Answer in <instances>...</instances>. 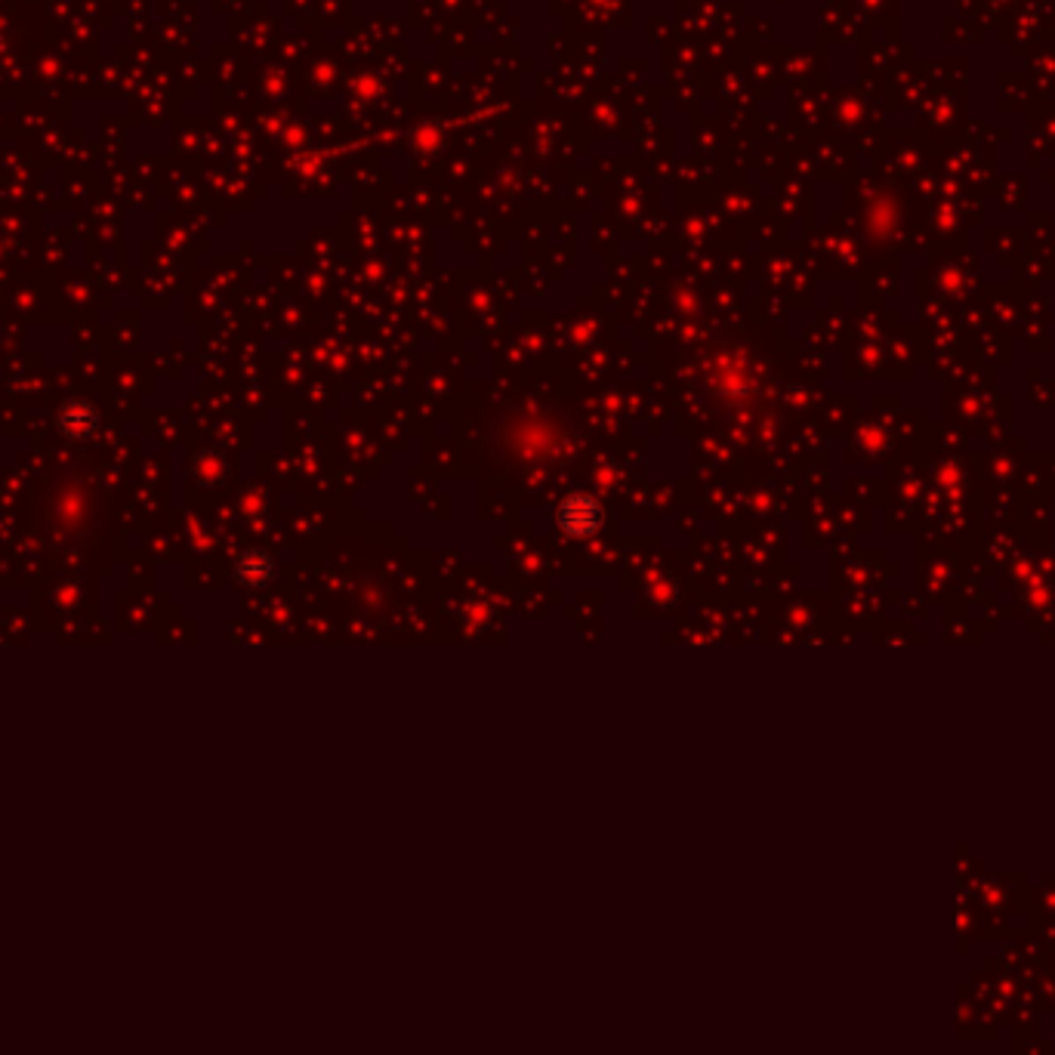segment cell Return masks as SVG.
Listing matches in <instances>:
<instances>
[{"instance_id": "cell-1", "label": "cell", "mask_w": 1055, "mask_h": 1055, "mask_svg": "<svg viewBox=\"0 0 1055 1055\" xmlns=\"http://www.w3.org/2000/svg\"><path fill=\"white\" fill-rule=\"evenodd\" d=\"M562 525L568 534H590L599 525V506L590 497H568L562 503Z\"/></svg>"}]
</instances>
